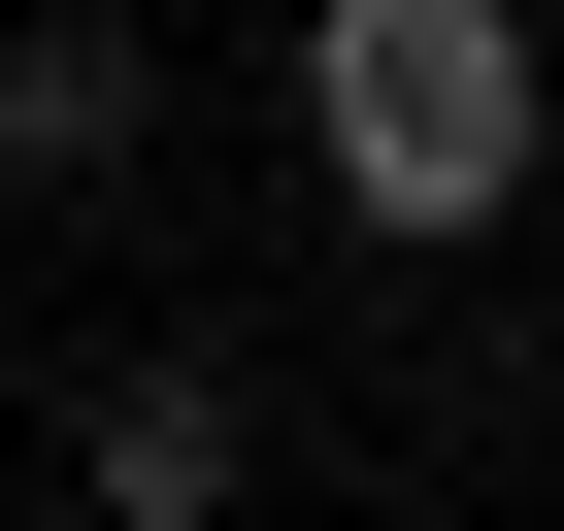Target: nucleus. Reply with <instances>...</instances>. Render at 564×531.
<instances>
[{
    "label": "nucleus",
    "instance_id": "1",
    "mask_svg": "<svg viewBox=\"0 0 564 531\" xmlns=\"http://www.w3.org/2000/svg\"><path fill=\"white\" fill-rule=\"evenodd\" d=\"M300 166L432 266L531 199V0H300Z\"/></svg>",
    "mask_w": 564,
    "mask_h": 531
},
{
    "label": "nucleus",
    "instance_id": "2",
    "mask_svg": "<svg viewBox=\"0 0 564 531\" xmlns=\"http://www.w3.org/2000/svg\"><path fill=\"white\" fill-rule=\"evenodd\" d=\"M232 465H265V399H232L199 333H100V399H67V531H232Z\"/></svg>",
    "mask_w": 564,
    "mask_h": 531
},
{
    "label": "nucleus",
    "instance_id": "3",
    "mask_svg": "<svg viewBox=\"0 0 564 531\" xmlns=\"http://www.w3.org/2000/svg\"><path fill=\"white\" fill-rule=\"evenodd\" d=\"M0 166H34V199L166 166V34H133V0H34V34H0Z\"/></svg>",
    "mask_w": 564,
    "mask_h": 531
},
{
    "label": "nucleus",
    "instance_id": "4",
    "mask_svg": "<svg viewBox=\"0 0 564 531\" xmlns=\"http://www.w3.org/2000/svg\"><path fill=\"white\" fill-rule=\"evenodd\" d=\"M0 34H34V0H0Z\"/></svg>",
    "mask_w": 564,
    "mask_h": 531
},
{
    "label": "nucleus",
    "instance_id": "5",
    "mask_svg": "<svg viewBox=\"0 0 564 531\" xmlns=\"http://www.w3.org/2000/svg\"><path fill=\"white\" fill-rule=\"evenodd\" d=\"M34 531H67V498H34Z\"/></svg>",
    "mask_w": 564,
    "mask_h": 531
}]
</instances>
